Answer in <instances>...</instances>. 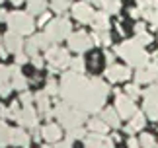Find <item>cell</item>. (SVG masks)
<instances>
[{"label": "cell", "mask_w": 158, "mask_h": 148, "mask_svg": "<svg viewBox=\"0 0 158 148\" xmlns=\"http://www.w3.org/2000/svg\"><path fill=\"white\" fill-rule=\"evenodd\" d=\"M60 97L84 113H98L104 107L109 86L102 78H86L78 72H64L60 76Z\"/></svg>", "instance_id": "6da1fadb"}, {"label": "cell", "mask_w": 158, "mask_h": 148, "mask_svg": "<svg viewBox=\"0 0 158 148\" xmlns=\"http://www.w3.org/2000/svg\"><path fill=\"white\" fill-rule=\"evenodd\" d=\"M115 55L123 57L127 60V64L137 66V68H143V66H147V63H148V53L144 51V47L137 39L123 41L121 45H117L115 47Z\"/></svg>", "instance_id": "7a4b0ae2"}, {"label": "cell", "mask_w": 158, "mask_h": 148, "mask_svg": "<svg viewBox=\"0 0 158 148\" xmlns=\"http://www.w3.org/2000/svg\"><path fill=\"white\" fill-rule=\"evenodd\" d=\"M86 115L88 113H84L82 109H78V107H72L69 105L66 101H60L57 107H55V117L59 119V125L63 127V129H74V127H80L84 121H86Z\"/></svg>", "instance_id": "3957f363"}, {"label": "cell", "mask_w": 158, "mask_h": 148, "mask_svg": "<svg viewBox=\"0 0 158 148\" xmlns=\"http://www.w3.org/2000/svg\"><path fill=\"white\" fill-rule=\"evenodd\" d=\"M43 33L49 37V41L53 45H57V43H60V41H64V39L70 37V33H72L70 20L69 18H53V20L47 23Z\"/></svg>", "instance_id": "277c9868"}, {"label": "cell", "mask_w": 158, "mask_h": 148, "mask_svg": "<svg viewBox=\"0 0 158 148\" xmlns=\"http://www.w3.org/2000/svg\"><path fill=\"white\" fill-rule=\"evenodd\" d=\"M6 23H8L10 31H16L20 35L33 33V27H35V22L29 12H10L8 18H6Z\"/></svg>", "instance_id": "5b68a950"}, {"label": "cell", "mask_w": 158, "mask_h": 148, "mask_svg": "<svg viewBox=\"0 0 158 148\" xmlns=\"http://www.w3.org/2000/svg\"><path fill=\"white\" fill-rule=\"evenodd\" d=\"M45 60L49 63L51 66V72H57L59 68H64V66L70 64V57H69V51L59 45H51L49 49L45 51Z\"/></svg>", "instance_id": "8992f818"}, {"label": "cell", "mask_w": 158, "mask_h": 148, "mask_svg": "<svg viewBox=\"0 0 158 148\" xmlns=\"http://www.w3.org/2000/svg\"><path fill=\"white\" fill-rule=\"evenodd\" d=\"M69 47L74 53H86L88 49L94 47V37L88 35L86 31H74L69 37Z\"/></svg>", "instance_id": "52a82bcc"}, {"label": "cell", "mask_w": 158, "mask_h": 148, "mask_svg": "<svg viewBox=\"0 0 158 148\" xmlns=\"http://www.w3.org/2000/svg\"><path fill=\"white\" fill-rule=\"evenodd\" d=\"M115 109H117L121 119H131V117L137 113L133 97H129L127 94H121V92H117V96H115Z\"/></svg>", "instance_id": "ba28073f"}, {"label": "cell", "mask_w": 158, "mask_h": 148, "mask_svg": "<svg viewBox=\"0 0 158 148\" xmlns=\"http://www.w3.org/2000/svg\"><path fill=\"white\" fill-rule=\"evenodd\" d=\"M2 43H4V49H6L10 55L22 53V49L26 47V41L22 39V35L16 33V31H10V29L2 35Z\"/></svg>", "instance_id": "9c48e42d"}, {"label": "cell", "mask_w": 158, "mask_h": 148, "mask_svg": "<svg viewBox=\"0 0 158 148\" xmlns=\"http://www.w3.org/2000/svg\"><path fill=\"white\" fill-rule=\"evenodd\" d=\"M144 111L150 119H158V84L144 92Z\"/></svg>", "instance_id": "30bf717a"}, {"label": "cell", "mask_w": 158, "mask_h": 148, "mask_svg": "<svg viewBox=\"0 0 158 148\" xmlns=\"http://www.w3.org/2000/svg\"><path fill=\"white\" fill-rule=\"evenodd\" d=\"M96 12L92 10V4L90 2H76L72 6V16H74L76 22L80 23H92Z\"/></svg>", "instance_id": "8fae6325"}, {"label": "cell", "mask_w": 158, "mask_h": 148, "mask_svg": "<svg viewBox=\"0 0 158 148\" xmlns=\"http://www.w3.org/2000/svg\"><path fill=\"white\" fill-rule=\"evenodd\" d=\"M131 68L129 66H121V64H109L106 68V78L109 82H125L131 78Z\"/></svg>", "instance_id": "7c38bea8"}, {"label": "cell", "mask_w": 158, "mask_h": 148, "mask_svg": "<svg viewBox=\"0 0 158 148\" xmlns=\"http://www.w3.org/2000/svg\"><path fill=\"white\" fill-rule=\"evenodd\" d=\"M137 84H152L158 80V64H147L143 68H139L135 74Z\"/></svg>", "instance_id": "4fadbf2b"}, {"label": "cell", "mask_w": 158, "mask_h": 148, "mask_svg": "<svg viewBox=\"0 0 158 148\" xmlns=\"http://www.w3.org/2000/svg\"><path fill=\"white\" fill-rule=\"evenodd\" d=\"M84 144L86 148H115V142L106 134H100V133H92L90 137L84 138Z\"/></svg>", "instance_id": "5bb4252c"}, {"label": "cell", "mask_w": 158, "mask_h": 148, "mask_svg": "<svg viewBox=\"0 0 158 148\" xmlns=\"http://www.w3.org/2000/svg\"><path fill=\"white\" fill-rule=\"evenodd\" d=\"M10 86H12V90H20L23 92L27 88V78L22 74L20 70V64H14V66H10Z\"/></svg>", "instance_id": "9a60e30c"}, {"label": "cell", "mask_w": 158, "mask_h": 148, "mask_svg": "<svg viewBox=\"0 0 158 148\" xmlns=\"http://www.w3.org/2000/svg\"><path fill=\"white\" fill-rule=\"evenodd\" d=\"M18 123H20L22 127L35 129V127H37V111H35L31 105H26L23 109H20V117H18Z\"/></svg>", "instance_id": "2e32d148"}, {"label": "cell", "mask_w": 158, "mask_h": 148, "mask_svg": "<svg viewBox=\"0 0 158 148\" xmlns=\"http://www.w3.org/2000/svg\"><path fill=\"white\" fill-rule=\"evenodd\" d=\"M35 101H37V109H39V113L45 117V119H51V117L55 115V111L49 109L51 105V101H49V94H47L45 90H41L35 94Z\"/></svg>", "instance_id": "e0dca14e"}, {"label": "cell", "mask_w": 158, "mask_h": 148, "mask_svg": "<svg viewBox=\"0 0 158 148\" xmlns=\"http://www.w3.org/2000/svg\"><path fill=\"white\" fill-rule=\"evenodd\" d=\"M29 134L27 131H23L22 127H18V129H12V133H10V144L12 146H23V148H27L29 146Z\"/></svg>", "instance_id": "ac0fdd59"}, {"label": "cell", "mask_w": 158, "mask_h": 148, "mask_svg": "<svg viewBox=\"0 0 158 148\" xmlns=\"http://www.w3.org/2000/svg\"><path fill=\"white\" fill-rule=\"evenodd\" d=\"M41 137H43L47 142H59L60 137H63V131H60V127L55 125V123H47V125L41 129Z\"/></svg>", "instance_id": "d6986e66"}, {"label": "cell", "mask_w": 158, "mask_h": 148, "mask_svg": "<svg viewBox=\"0 0 158 148\" xmlns=\"http://www.w3.org/2000/svg\"><path fill=\"white\" fill-rule=\"evenodd\" d=\"M92 27L96 29V31H107V29H109L107 12H96V14H94V20H92Z\"/></svg>", "instance_id": "ffe728a7"}, {"label": "cell", "mask_w": 158, "mask_h": 148, "mask_svg": "<svg viewBox=\"0 0 158 148\" xmlns=\"http://www.w3.org/2000/svg\"><path fill=\"white\" fill-rule=\"evenodd\" d=\"M102 119H104L106 123L111 129H117L119 125H121V117H119V113H117V109H111V107H106L104 111H102Z\"/></svg>", "instance_id": "44dd1931"}, {"label": "cell", "mask_w": 158, "mask_h": 148, "mask_svg": "<svg viewBox=\"0 0 158 148\" xmlns=\"http://www.w3.org/2000/svg\"><path fill=\"white\" fill-rule=\"evenodd\" d=\"M143 16L152 23V27H158V0H152L148 8H143Z\"/></svg>", "instance_id": "7402d4cb"}, {"label": "cell", "mask_w": 158, "mask_h": 148, "mask_svg": "<svg viewBox=\"0 0 158 148\" xmlns=\"http://www.w3.org/2000/svg\"><path fill=\"white\" fill-rule=\"evenodd\" d=\"M47 10V0H27V12L31 16L35 14H43V12Z\"/></svg>", "instance_id": "603a6c76"}, {"label": "cell", "mask_w": 158, "mask_h": 148, "mask_svg": "<svg viewBox=\"0 0 158 148\" xmlns=\"http://www.w3.org/2000/svg\"><path fill=\"white\" fill-rule=\"evenodd\" d=\"M88 129H90L92 133H100V134H104V133H107L109 125H107L104 119H90V121H88Z\"/></svg>", "instance_id": "cb8c5ba5"}, {"label": "cell", "mask_w": 158, "mask_h": 148, "mask_svg": "<svg viewBox=\"0 0 158 148\" xmlns=\"http://www.w3.org/2000/svg\"><path fill=\"white\" fill-rule=\"evenodd\" d=\"M100 6L107 14H117L121 8V0H100Z\"/></svg>", "instance_id": "d4e9b609"}, {"label": "cell", "mask_w": 158, "mask_h": 148, "mask_svg": "<svg viewBox=\"0 0 158 148\" xmlns=\"http://www.w3.org/2000/svg\"><path fill=\"white\" fill-rule=\"evenodd\" d=\"M10 133H12V129L4 121H0V148L10 144Z\"/></svg>", "instance_id": "484cf974"}, {"label": "cell", "mask_w": 158, "mask_h": 148, "mask_svg": "<svg viewBox=\"0 0 158 148\" xmlns=\"http://www.w3.org/2000/svg\"><path fill=\"white\" fill-rule=\"evenodd\" d=\"M144 123H147V121H144V115L137 111V113L131 117V123H129V127H131V131H133V133H137V131H141V129L144 127Z\"/></svg>", "instance_id": "4316f807"}, {"label": "cell", "mask_w": 158, "mask_h": 148, "mask_svg": "<svg viewBox=\"0 0 158 148\" xmlns=\"http://www.w3.org/2000/svg\"><path fill=\"white\" fill-rule=\"evenodd\" d=\"M70 70L72 72H78V74H82L84 70H86V63H84V59L82 57H74V59H70Z\"/></svg>", "instance_id": "83f0119b"}, {"label": "cell", "mask_w": 158, "mask_h": 148, "mask_svg": "<svg viewBox=\"0 0 158 148\" xmlns=\"http://www.w3.org/2000/svg\"><path fill=\"white\" fill-rule=\"evenodd\" d=\"M84 134H86V131H84L82 127H74V129H69L66 131V140H80V138H84Z\"/></svg>", "instance_id": "f1b7e54d"}, {"label": "cell", "mask_w": 158, "mask_h": 148, "mask_svg": "<svg viewBox=\"0 0 158 148\" xmlns=\"http://www.w3.org/2000/svg\"><path fill=\"white\" fill-rule=\"evenodd\" d=\"M70 6V0H51V8L57 14H63V12Z\"/></svg>", "instance_id": "f546056e"}, {"label": "cell", "mask_w": 158, "mask_h": 148, "mask_svg": "<svg viewBox=\"0 0 158 148\" xmlns=\"http://www.w3.org/2000/svg\"><path fill=\"white\" fill-rule=\"evenodd\" d=\"M92 37H94V43H102V45H109V43H111L109 31H96Z\"/></svg>", "instance_id": "4dcf8cb0"}, {"label": "cell", "mask_w": 158, "mask_h": 148, "mask_svg": "<svg viewBox=\"0 0 158 148\" xmlns=\"http://www.w3.org/2000/svg\"><path fill=\"white\" fill-rule=\"evenodd\" d=\"M45 92L49 96H59V92H60V84L59 82H55L53 78L47 80V86H45Z\"/></svg>", "instance_id": "1f68e13d"}, {"label": "cell", "mask_w": 158, "mask_h": 148, "mask_svg": "<svg viewBox=\"0 0 158 148\" xmlns=\"http://www.w3.org/2000/svg\"><path fill=\"white\" fill-rule=\"evenodd\" d=\"M141 146L143 148H156V142H154V137L148 133H144L141 137Z\"/></svg>", "instance_id": "d6a6232c"}, {"label": "cell", "mask_w": 158, "mask_h": 148, "mask_svg": "<svg viewBox=\"0 0 158 148\" xmlns=\"http://www.w3.org/2000/svg\"><path fill=\"white\" fill-rule=\"evenodd\" d=\"M125 92H127V96H129V97H133V100L141 96V88H139V84H137V82H135V84L125 86Z\"/></svg>", "instance_id": "836d02e7"}, {"label": "cell", "mask_w": 158, "mask_h": 148, "mask_svg": "<svg viewBox=\"0 0 158 148\" xmlns=\"http://www.w3.org/2000/svg\"><path fill=\"white\" fill-rule=\"evenodd\" d=\"M33 100H35V94H31V92H26V90L22 92V96H20V103H23V107H26V105H31Z\"/></svg>", "instance_id": "e575fe53"}, {"label": "cell", "mask_w": 158, "mask_h": 148, "mask_svg": "<svg viewBox=\"0 0 158 148\" xmlns=\"http://www.w3.org/2000/svg\"><path fill=\"white\" fill-rule=\"evenodd\" d=\"M135 39H137V41H139V43H141V45L144 47V45H148V43L152 41V37H150L147 31H141V33H137V37H135Z\"/></svg>", "instance_id": "d590c367"}, {"label": "cell", "mask_w": 158, "mask_h": 148, "mask_svg": "<svg viewBox=\"0 0 158 148\" xmlns=\"http://www.w3.org/2000/svg\"><path fill=\"white\" fill-rule=\"evenodd\" d=\"M8 80H10V66L0 64V84L8 82Z\"/></svg>", "instance_id": "8d00e7d4"}, {"label": "cell", "mask_w": 158, "mask_h": 148, "mask_svg": "<svg viewBox=\"0 0 158 148\" xmlns=\"http://www.w3.org/2000/svg\"><path fill=\"white\" fill-rule=\"evenodd\" d=\"M10 92H12V86H10V82H4V84H0V97H8V96H10Z\"/></svg>", "instance_id": "74e56055"}, {"label": "cell", "mask_w": 158, "mask_h": 148, "mask_svg": "<svg viewBox=\"0 0 158 148\" xmlns=\"http://www.w3.org/2000/svg\"><path fill=\"white\" fill-rule=\"evenodd\" d=\"M27 57H29L27 53H18V55H16V64H20V66L26 64V63H27Z\"/></svg>", "instance_id": "f35d334b"}, {"label": "cell", "mask_w": 158, "mask_h": 148, "mask_svg": "<svg viewBox=\"0 0 158 148\" xmlns=\"http://www.w3.org/2000/svg\"><path fill=\"white\" fill-rule=\"evenodd\" d=\"M31 63L35 68H41L43 66V57H39V55H35V57H31Z\"/></svg>", "instance_id": "ab89813d"}, {"label": "cell", "mask_w": 158, "mask_h": 148, "mask_svg": "<svg viewBox=\"0 0 158 148\" xmlns=\"http://www.w3.org/2000/svg\"><path fill=\"white\" fill-rule=\"evenodd\" d=\"M127 148H141V142H137V138L131 137L129 140H127Z\"/></svg>", "instance_id": "60d3db41"}, {"label": "cell", "mask_w": 158, "mask_h": 148, "mask_svg": "<svg viewBox=\"0 0 158 148\" xmlns=\"http://www.w3.org/2000/svg\"><path fill=\"white\" fill-rule=\"evenodd\" d=\"M51 22V18H49V14H47V12H43V14L39 16V23L41 26H43V23H49Z\"/></svg>", "instance_id": "b9f144b4"}, {"label": "cell", "mask_w": 158, "mask_h": 148, "mask_svg": "<svg viewBox=\"0 0 158 148\" xmlns=\"http://www.w3.org/2000/svg\"><path fill=\"white\" fill-rule=\"evenodd\" d=\"M143 16V8H131V18H141Z\"/></svg>", "instance_id": "7bdbcfd3"}, {"label": "cell", "mask_w": 158, "mask_h": 148, "mask_svg": "<svg viewBox=\"0 0 158 148\" xmlns=\"http://www.w3.org/2000/svg\"><path fill=\"white\" fill-rule=\"evenodd\" d=\"M137 4H139V8H148L152 4V0H137Z\"/></svg>", "instance_id": "ee69618b"}, {"label": "cell", "mask_w": 158, "mask_h": 148, "mask_svg": "<svg viewBox=\"0 0 158 148\" xmlns=\"http://www.w3.org/2000/svg\"><path fill=\"white\" fill-rule=\"evenodd\" d=\"M53 148H72V142H70V140H64V142H57V146H53Z\"/></svg>", "instance_id": "f6af8a7d"}, {"label": "cell", "mask_w": 158, "mask_h": 148, "mask_svg": "<svg viewBox=\"0 0 158 148\" xmlns=\"http://www.w3.org/2000/svg\"><path fill=\"white\" fill-rule=\"evenodd\" d=\"M135 31H137V33H141V31H144V23H143V22H139L137 26H135Z\"/></svg>", "instance_id": "bcb514c9"}, {"label": "cell", "mask_w": 158, "mask_h": 148, "mask_svg": "<svg viewBox=\"0 0 158 148\" xmlns=\"http://www.w3.org/2000/svg\"><path fill=\"white\" fill-rule=\"evenodd\" d=\"M106 59H107V63H109V64H113V59H115V55L107 51V53H106Z\"/></svg>", "instance_id": "7dc6e473"}, {"label": "cell", "mask_w": 158, "mask_h": 148, "mask_svg": "<svg viewBox=\"0 0 158 148\" xmlns=\"http://www.w3.org/2000/svg\"><path fill=\"white\" fill-rule=\"evenodd\" d=\"M6 18H8V14L4 10H0V22H6Z\"/></svg>", "instance_id": "c3c4849f"}, {"label": "cell", "mask_w": 158, "mask_h": 148, "mask_svg": "<svg viewBox=\"0 0 158 148\" xmlns=\"http://www.w3.org/2000/svg\"><path fill=\"white\" fill-rule=\"evenodd\" d=\"M10 2H12V4H16V6H20V4L23 2V0H10Z\"/></svg>", "instance_id": "681fc988"}, {"label": "cell", "mask_w": 158, "mask_h": 148, "mask_svg": "<svg viewBox=\"0 0 158 148\" xmlns=\"http://www.w3.org/2000/svg\"><path fill=\"white\" fill-rule=\"evenodd\" d=\"M90 4H100V0H88Z\"/></svg>", "instance_id": "f907efd6"}, {"label": "cell", "mask_w": 158, "mask_h": 148, "mask_svg": "<svg viewBox=\"0 0 158 148\" xmlns=\"http://www.w3.org/2000/svg\"><path fill=\"white\" fill-rule=\"evenodd\" d=\"M154 59H156V60H158V51H156V53H154Z\"/></svg>", "instance_id": "816d5d0a"}, {"label": "cell", "mask_w": 158, "mask_h": 148, "mask_svg": "<svg viewBox=\"0 0 158 148\" xmlns=\"http://www.w3.org/2000/svg\"><path fill=\"white\" fill-rule=\"evenodd\" d=\"M43 148H51V146H43Z\"/></svg>", "instance_id": "f5cc1de1"}, {"label": "cell", "mask_w": 158, "mask_h": 148, "mask_svg": "<svg viewBox=\"0 0 158 148\" xmlns=\"http://www.w3.org/2000/svg\"><path fill=\"white\" fill-rule=\"evenodd\" d=\"M156 148H158V146H156Z\"/></svg>", "instance_id": "db71d44e"}]
</instances>
